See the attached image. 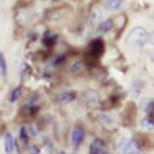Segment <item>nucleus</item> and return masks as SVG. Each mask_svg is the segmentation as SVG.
Here are the masks:
<instances>
[{"label": "nucleus", "instance_id": "1", "mask_svg": "<svg viewBox=\"0 0 154 154\" xmlns=\"http://www.w3.org/2000/svg\"><path fill=\"white\" fill-rule=\"evenodd\" d=\"M148 42V31L143 28H134L130 31L126 38V45L130 49H139L145 46Z\"/></svg>", "mask_w": 154, "mask_h": 154}, {"label": "nucleus", "instance_id": "2", "mask_svg": "<svg viewBox=\"0 0 154 154\" xmlns=\"http://www.w3.org/2000/svg\"><path fill=\"white\" fill-rule=\"evenodd\" d=\"M89 154H108V149H106V145H105L103 140L96 139L94 142L91 143V148H89Z\"/></svg>", "mask_w": 154, "mask_h": 154}, {"label": "nucleus", "instance_id": "3", "mask_svg": "<svg viewBox=\"0 0 154 154\" xmlns=\"http://www.w3.org/2000/svg\"><path fill=\"white\" fill-rule=\"evenodd\" d=\"M83 137H85V131H83V128L80 126H75L72 133H71V142L74 146H79L82 142H83Z\"/></svg>", "mask_w": 154, "mask_h": 154}, {"label": "nucleus", "instance_id": "4", "mask_svg": "<svg viewBox=\"0 0 154 154\" xmlns=\"http://www.w3.org/2000/svg\"><path fill=\"white\" fill-rule=\"evenodd\" d=\"M120 154H140V151H139V148H137V145L134 143V142H128V145L120 151Z\"/></svg>", "mask_w": 154, "mask_h": 154}, {"label": "nucleus", "instance_id": "5", "mask_svg": "<svg viewBox=\"0 0 154 154\" xmlns=\"http://www.w3.org/2000/svg\"><path fill=\"white\" fill-rule=\"evenodd\" d=\"M16 148V143H14V139H12V136L8 133L5 134V151L6 152H12Z\"/></svg>", "mask_w": 154, "mask_h": 154}, {"label": "nucleus", "instance_id": "6", "mask_svg": "<svg viewBox=\"0 0 154 154\" xmlns=\"http://www.w3.org/2000/svg\"><path fill=\"white\" fill-rule=\"evenodd\" d=\"M74 99H75V93H72V91L62 93V94L57 97V100L60 102V103H68V102H72Z\"/></svg>", "mask_w": 154, "mask_h": 154}, {"label": "nucleus", "instance_id": "7", "mask_svg": "<svg viewBox=\"0 0 154 154\" xmlns=\"http://www.w3.org/2000/svg\"><path fill=\"white\" fill-rule=\"evenodd\" d=\"M122 3H123V0H106V2H105V8L114 11V9H119Z\"/></svg>", "mask_w": 154, "mask_h": 154}, {"label": "nucleus", "instance_id": "8", "mask_svg": "<svg viewBox=\"0 0 154 154\" xmlns=\"http://www.w3.org/2000/svg\"><path fill=\"white\" fill-rule=\"evenodd\" d=\"M28 139H29V136H28V130L26 128H20V143L22 145H26L28 143Z\"/></svg>", "mask_w": 154, "mask_h": 154}, {"label": "nucleus", "instance_id": "9", "mask_svg": "<svg viewBox=\"0 0 154 154\" xmlns=\"http://www.w3.org/2000/svg\"><path fill=\"white\" fill-rule=\"evenodd\" d=\"M111 28H112V20H103V22L99 25V29H100V31H103V32L109 31Z\"/></svg>", "mask_w": 154, "mask_h": 154}, {"label": "nucleus", "instance_id": "10", "mask_svg": "<svg viewBox=\"0 0 154 154\" xmlns=\"http://www.w3.org/2000/svg\"><path fill=\"white\" fill-rule=\"evenodd\" d=\"M0 72L6 74V59H5V56H3L2 51H0Z\"/></svg>", "mask_w": 154, "mask_h": 154}, {"label": "nucleus", "instance_id": "11", "mask_svg": "<svg viewBox=\"0 0 154 154\" xmlns=\"http://www.w3.org/2000/svg\"><path fill=\"white\" fill-rule=\"evenodd\" d=\"M20 94H22V86H19V88H16L14 91L11 93V97H9V100L11 102H16L19 97H20Z\"/></svg>", "mask_w": 154, "mask_h": 154}, {"label": "nucleus", "instance_id": "12", "mask_svg": "<svg viewBox=\"0 0 154 154\" xmlns=\"http://www.w3.org/2000/svg\"><path fill=\"white\" fill-rule=\"evenodd\" d=\"M152 125H154V119H152V116H146V119H143V126L151 128Z\"/></svg>", "mask_w": 154, "mask_h": 154}, {"label": "nucleus", "instance_id": "13", "mask_svg": "<svg viewBox=\"0 0 154 154\" xmlns=\"http://www.w3.org/2000/svg\"><path fill=\"white\" fill-rule=\"evenodd\" d=\"M146 116H152V102L149 100L146 105Z\"/></svg>", "mask_w": 154, "mask_h": 154}]
</instances>
